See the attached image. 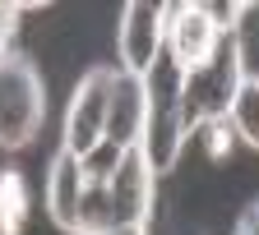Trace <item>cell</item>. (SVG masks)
Instances as JSON below:
<instances>
[{
  "instance_id": "4",
  "label": "cell",
  "mask_w": 259,
  "mask_h": 235,
  "mask_svg": "<svg viewBox=\"0 0 259 235\" xmlns=\"http://www.w3.org/2000/svg\"><path fill=\"white\" fill-rule=\"evenodd\" d=\"M111 74H116V65H93V70L79 79V88L70 92V106H65V129H60V152H70L74 161L88 157L97 143H102Z\"/></svg>"
},
{
  "instance_id": "8",
  "label": "cell",
  "mask_w": 259,
  "mask_h": 235,
  "mask_svg": "<svg viewBox=\"0 0 259 235\" xmlns=\"http://www.w3.org/2000/svg\"><path fill=\"white\" fill-rule=\"evenodd\" d=\"M144 120H148V88H144V79L116 70V74H111V97H107V129H102V143H111V148H120V152L139 148Z\"/></svg>"
},
{
  "instance_id": "10",
  "label": "cell",
  "mask_w": 259,
  "mask_h": 235,
  "mask_svg": "<svg viewBox=\"0 0 259 235\" xmlns=\"http://www.w3.org/2000/svg\"><path fill=\"white\" fill-rule=\"evenodd\" d=\"M227 125H232L236 143H245V148L259 152V74H245L232 111H227Z\"/></svg>"
},
{
  "instance_id": "3",
  "label": "cell",
  "mask_w": 259,
  "mask_h": 235,
  "mask_svg": "<svg viewBox=\"0 0 259 235\" xmlns=\"http://www.w3.org/2000/svg\"><path fill=\"white\" fill-rule=\"evenodd\" d=\"M144 88H148V120H144L139 152L148 157L153 175H167L171 166L181 161L185 143H190V134L181 125V70L162 55L153 70H148Z\"/></svg>"
},
{
  "instance_id": "2",
  "label": "cell",
  "mask_w": 259,
  "mask_h": 235,
  "mask_svg": "<svg viewBox=\"0 0 259 235\" xmlns=\"http://www.w3.org/2000/svg\"><path fill=\"white\" fill-rule=\"evenodd\" d=\"M47 125V83L23 51L0 55V148L19 152Z\"/></svg>"
},
{
  "instance_id": "12",
  "label": "cell",
  "mask_w": 259,
  "mask_h": 235,
  "mask_svg": "<svg viewBox=\"0 0 259 235\" xmlns=\"http://www.w3.org/2000/svg\"><path fill=\"white\" fill-rule=\"evenodd\" d=\"M204 134V139H208V157L213 161H227V157H232V148H236V134H232V125H208V129H199Z\"/></svg>"
},
{
  "instance_id": "14",
  "label": "cell",
  "mask_w": 259,
  "mask_h": 235,
  "mask_svg": "<svg viewBox=\"0 0 259 235\" xmlns=\"http://www.w3.org/2000/svg\"><path fill=\"white\" fill-rule=\"evenodd\" d=\"M232 235H259V198H254V203H245V208H241V217H236Z\"/></svg>"
},
{
  "instance_id": "1",
  "label": "cell",
  "mask_w": 259,
  "mask_h": 235,
  "mask_svg": "<svg viewBox=\"0 0 259 235\" xmlns=\"http://www.w3.org/2000/svg\"><path fill=\"white\" fill-rule=\"evenodd\" d=\"M245 46H241V32L236 37H222L218 51L194 65V70L181 74V125L185 134H199L208 125H222L227 111H232L236 92L245 83Z\"/></svg>"
},
{
  "instance_id": "5",
  "label": "cell",
  "mask_w": 259,
  "mask_h": 235,
  "mask_svg": "<svg viewBox=\"0 0 259 235\" xmlns=\"http://www.w3.org/2000/svg\"><path fill=\"white\" fill-rule=\"evenodd\" d=\"M167 14H171V5H153V0H135V5L120 10V23H116L120 65L116 70L148 79V70L162 60V46H167Z\"/></svg>"
},
{
  "instance_id": "11",
  "label": "cell",
  "mask_w": 259,
  "mask_h": 235,
  "mask_svg": "<svg viewBox=\"0 0 259 235\" xmlns=\"http://www.w3.org/2000/svg\"><path fill=\"white\" fill-rule=\"evenodd\" d=\"M28 221V189L19 171H0V235H19Z\"/></svg>"
},
{
  "instance_id": "15",
  "label": "cell",
  "mask_w": 259,
  "mask_h": 235,
  "mask_svg": "<svg viewBox=\"0 0 259 235\" xmlns=\"http://www.w3.org/2000/svg\"><path fill=\"white\" fill-rule=\"evenodd\" d=\"M107 235H148V226H111Z\"/></svg>"
},
{
  "instance_id": "7",
  "label": "cell",
  "mask_w": 259,
  "mask_h": 235,
  "mask_svg": "<svg viewBox=\"0 0 259 235\" xmlns=\"http://www.w3.org/2000/svg\"><path fill=\"white\" fill-rule=\"evenodd\" d=\"M222 42V32L213 28L208 19V5H194V0H185V5H171L167 14V46H162V55H167L176 70H194V65H204Z\"/></svg>"
},
{
  "instance_id": "13",
  "label": "cell",
  "mask_w": 259,
  "mask_h": 235,
  "mask_svg": "<svg viewBox=\"0 0 259 235\" xmlns=\"http://www.w3.org/2000/svg\"><path fill=\"white\" fill-rule=\"evenodd\" d=\"M28 10H37V5H0V55H5V51H14L10 42H14L19 19H23Z\"/></svg>"
},
{
  "instance_id": "6",
  "label": "cell",
  "mask_w": 259,
  "mask_h": 235,
  "mask_svg": "<svg viewBox=\"0 0 259 235\" xmlns=\"http://www.w3.org/2000/svg\"><path fill=\"white\" fill-rule=\"evenodd\" d=\"M107 194H111V217L116 226H148L153 217V198H157V175L139 148H130L120 157V166L107 180Z\"/></svg>"
},
{
  "instance_id": "9",
  "label": "cell",
  "mask_w": 259,
  "mask_h": 235,
  "mask_svg": "<svg viewBox=\"0 0 259 235\" xmlns=\"http://www.w3.org/2000/svg\"><path fill=\"white\" fill-rule=\"evenodd\" d=\"M79 189H83L79 161H74L70 152H60V148H56V157H51V166H47V217H51L65 235H74Z\"/></svg>"
}]
</instances>
